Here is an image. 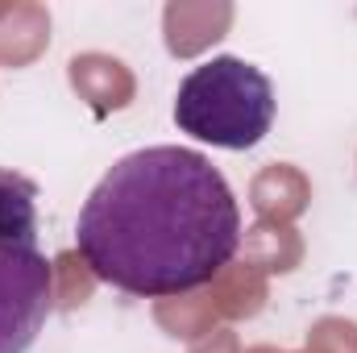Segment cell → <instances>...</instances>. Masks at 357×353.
Returning a JSON list of instances; mask_svg holds the SVG:
<instances>
[{"instance_id": "7", "label": "cell", "mask_w": 357, "mask_h": 353, "mask_svg": "<svg viewBox=\"0 0 357 353\" xmlns=\"http://www.w3.org/2000/svg\"><path fill=\"white\" fill-rule=\"evenodd\" d=\"M46 42H50V17L38 4H13L8 17L0 21V59L13 67L38 59Z\"/></svg>"}, {"instance_id": "9", "label": "cell", "mask_w": 357, "mask_h": 353, "mask_svg": "<svg viewBox=\"0 0 357 353\" xmlns=\"http://www.w3.org/2000/svg\"><path fill=\"white\" fill-rule=\"evenodd\" d=\"M216 312H229V316H254L266 299V283L254 266H237V270H220L216 278V295H208Z\"/></svg>"}, {"instance_id": "13", "label": "cell", "mask_w": 357, "mask_h": 353, "mask_svg": "<svg viewBox=\"0 0 357 353\" xmlns=\"http://www.w3.org/2000/svg\"><path fill=\"white\" fill-rule=\"evenodd\" d=\"M54 266H63V274H67V283H63V295H59V299H63L67 308L84 303V299L91 295V270H88V274H75V270H71V266H75V254H63Z\"/></svg>"}, {"instance_id": "14", "label": "cell", "mask_w": 357, "mask_h": 353, "mask_svg": "<svg viewBox=\"0 0 357 353\" xmlns=\"http://www.w3.org/2000/svg\"><path fill=\"white\" fill-rule=\"evenodd\" d=\"M191 353H237V337L233 333H212L208 341H199Z\"/></svg>"}, {"instance_id": "4", "label": "cell", "mask_w": 357, "mask_h": 353, "mask_svg": "<svg viewBox=\"0 0 357 353\" xmlns=\"http://www.w3.org/2000/svg\"><path fill=\"white\" fill-rule=\"evenodd\" d=\"M71 84L100 117L112 108H125L133 100V75L125 71V63H116L108 54H75L71 59Z\"/></svg>"}, {"instance_id": "12", "label": "cell", "mask_w": 357, "mask_h": 353, "mask_svg": "<svg viewBox=\"0 0 357 353\" xmlns=\"http://www.w3.org/2000/svg\"><path fill=\"white\" fill-rule=\"evenodd\" d=\"M212 316H216V308H212V299H204V303H183L178 308V316L171 312H158V324H167L171 329V337H199V333H212L208 324H212Z\"/></svg>"}, {"instance_id": "11", "label": "cell", "mask_w": 357, "mask_h": 353, "mask_svg": "<svg viewBox=\"0 0 357 353\" xmlns=\"http://www.w3.org/2000/svg\"><path fill=\"white\" fill-rule=\"evenodd\" d=\"M307 353H357V324L341 316H324L307 333Z\"/></svg>"}, {"instance_id": "8", "label": "cell", "mask_w": 357, "mask_h": 353, "mask_svg": "<svg viewBox=\"0 0 357 353\" xmlns=\"http://www.w3.org/2000/svg\"><path fill=\"white\" fill-rule=\"evenodd\" d=\"M38 187L29 179L0 171V237L38 241Z\"/></svg>"}, {"instance_id": "2", "label": "cell", "mask_w": 357, "mask_h": 353, "mask_svg": "<svg viewBox=\"0 0 357 353\" xmlns=\"http://www.w3.org/2000/svg\"><path fill=\"white\" fill-rule=\"evenodd\" d=\"M274 84L245 59L220 54L195 67L175 96V125L195 142L220 150H250L274 125Z\"/></svg>"}, {"instance_id": "6", "label": "cell", "mask_w": 357, "mask_h": 353, "mask_svg": "<svg viewBox=\"0 0 357 353\" xmlns=\"http://www.w3.org/2000/svg\"><path fill=\"white\" fill-rule=\"evenodd\" d=\"M254 208L274 225L299 216L307 208V179L295 167H287V163H274L254 179Z\"/></svg>"}, {"instance_id": "1", "label": "cell", "mask_w": 357, "mask_h": 353, "mask_svg": "<svg viewBox=\"0 0 357 353\" xmlns=\"http://www.w3.org/2000/svg\"><path fill=\"white\" fill-rule=\"evenodd\" d=\"M75 241L91 274L129 295H187L233 262L241 212L204 154L150 146L112 163L91 187Z\"/></svg>"}, {"instance_id": "10", "label": "cell", "mask_w": 357, "mask_h": 353, "mask_svg": "<svg viewBox=\"0 0 357 353\" xmlns=\"http://www.w3.org/2000/svg\"><path fill=\"white\" fill-rule=\"evenodd\" d=\"M299 254V237L282 225H258L245 233V258L254 270H291Z\"/></svg>"}, {"instance_id": "15", "label": "cell", "mask_w": 357, "mask_h": 353, "mask_svg": "<svg viewBox=\"0 0 357 353\" xmlns=\"http://www.w3.org/2000/svg\"><path fill=\"white\" fill-rule=\"evenodd\" d=\"M250 353H274V350H266V345H262V350H250Z\"/></svg>"}, {"instance_id": "3", "label": "cell", "mask_w": 357, "mask_h": 353, "mask_svg": "<svg viewBox=\"0 0 357 353\" xmlns=\"http://www.w3.org/2000/svg\"><path fill=\"white\" fill-rule=\"evenodd\" d=\"M54 303V266L38 241L0 237V353H25Z\"/></svg>"}, {"instance_id": "5", "label": "cell", "mask_w": 357, "mask_h": 353, "mask_svg": "<svg viewBox=\"0 0 357 353\" xmlns=\"http://www.w3.org/2000/svg\"><path fill=\"white\" fill-rule=\"evenodd\" d=\"M233 21L229 4H167L162 25H167V46L171 54L187 59L199 54L208 42H216L225 33V25Z\"/></svg>"}]
</instances>
